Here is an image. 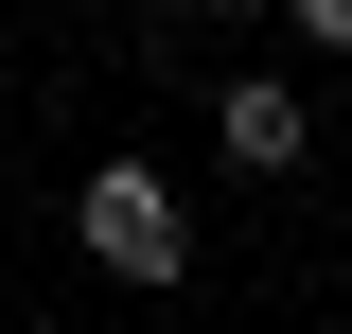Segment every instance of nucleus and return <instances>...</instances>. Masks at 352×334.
Instances as JSON below:
<instances>
[{"mask_svg":"<svg viewBox=\"0 0 352 334\" xmlns=\"http://www.w3.org/2000/svg\"><path fill=\"white\" fill-rule=\"evenodd\" d=\"M71 229H88V264H106V282H176V264H194V211H176V176H141V159L88 176Z\"/></svg>","mask_w":352,"mask_h":334,"instance_id":"1","label":"nucleus"},{"mask_svg":"<svg viewBox=\"0 0 352 334\" xmlns=\"http://www.w3.org/2000/svg\"><path fill=\"white\" fill-rule=\"evenodd\" d=\"M212 141H229L247 176H282V159H300V88H229V106H212Z\"/></svg>","mask_w":352,"mask_h":334,"instance_id":"2","label":"nucleus"}]
</instances>
